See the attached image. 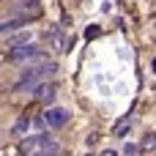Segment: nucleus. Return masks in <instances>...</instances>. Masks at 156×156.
Returning <instances> with one entry per match:
<instances>
[{
    "label": "nucleus",
    "mask_w": 156,
    "mask_h": 156,
    "mask_svg": "<svg viewBox=\"0 0 156 156\" xmlns=\"http://www.w3.org/2000/svg\"><path fill=\"white\" fill-rule=\"evenodd\" d=\"M14 11H16V16H22L25 22H30V19H38V16H41V3H38V0H19V3L14 5Z\"/></svg>",
    "instance_id": "obj_3"
},
{
    "label": "nucleus",
    "mask_w": 156,
    "mask_h": 156,
    "mask_svg": "<svg viewBox=\"0 0 156 156\" xmlns=\"http://www.w3.org/2000/svg\"><path fill=\"white\" fill-rule=\"evenodd\" d=\"M30 129V118L27 115H22V118H16V123H14V129H11V134L14 137H25V132Z\"/></svg>",
    "instance_id": "obj_7"
},
{
    "label": "nucleus",
    "mask_w": 156,
    "mask_h": 156,
    "mask_svg": "<svg viewBox=\"0 0 156 156\" xmlns=\"http://www.w3.org/2000/svg\"><path fill=\"white\" fill-rule=\"evenodd\" d=\"M27 22L22 19V16H14V19H5V22H0V33H8V30H16V27H25Z\"/></svg>",
    "instance_id": "obj_8"
},
{
    "label": "nucleus",
    "mask_w": 156,
    "mask_h": 156,
    "mask_svg": "<svg viewBox=\"0 0 156 156\" xmlns=\"http://www.w3.org/2000/svg\"><path fill=\"white\" fill-rule=\"evenodd\" d=\"M11 44H14V47H19V44H30V33H27V30H25V33H16V36L11 38Z\"/></svg>",
    "instance_id": "obj_10"
},
{
    "label": "nucleus",
    "mask_w": 156,
    "mask_h": 156,
    "mask_svg": "<svg viewBox=\"0 0 156 156\" xmlns=\"http://www.w3.org/2000/svg\"><path fill=\"white\" fill-rule=\"evenodd\" d=\"M8 60L11 63H27V60H33V63H49V58H47V52L41 49V47H36V44H25V47H14L11 52H8Z\"/></svg>",
    "instance_id": "obj_2"
},
{
    "label": "nucleus",
    "mask_w": 156,
    "mask_h": 156,
    "mask_svg": "<svg viewBox=\"0 0 156 156\" xmlns=\"http://www.w3.org/2000/svg\"><path fill=\"white\" fill-rule=\"evenodd\" d=\"M156 148V134H145V140H143V145H140V151H154Z\"/></svg>",
    "instance_id": "obj_9"
},
{
    "label": "nucleus",
    "mask_w": 156,
    "mask_h": 156,
    "mask_svg": "<svg viewBox=\"0 0 156 156\" xmlns=\"http://www.w3.org/2000/svg\"><path fill=\"white\" fill-rule=\"evenodd\" d=\"M55 71H58V66H55V63L25 66V69H22V74H19V80H16V85H14V90H33L36 85H41V82L52 80V77H55Z\"/></svg>",
    "instance_id": "obj_1"
},
{
    "label": "nucleus",
    "mask_w": 156,
    "mask_h": 156,
    "mask_svg": "<svg viewBox=\"0 0 156 156\" xmlns=\"http://www.w3.org/2000/svg\"><path fill=\"white\" fill-rule=\"evenodd\" d=\"M44 121H47L49 129H63L66 121H69V110H63V107H49V110L44 112Z\"/></svg>",
    "instance_id": "obj_4"
},
{
    "label": "nucleus",
    "mask_w": 156,
    "mask_h": 156,
    "mask_svg": "<svg viewBox=\"0 0 156 156\" xmlns=\"http://www.w3.org/2000/svg\"><path fill=\"white\" fill-rule=\"evenodd\" d=\"M132 123H134V118H132V115H126V118H121V121L115 123V129H112V134H115V137H126V134H129V129H132Z\"/></svg>",
    "instance_id": "obj_6"
},
{
    "label": "nucleus",
    "mask_w": 156,
    "mask_h": 156,
    "mask_svg": "<svg viewBox=\"0 0 156 156\" xmlns=\"http://www.w3.org/2000/svg\"><path fill=\"white\" fill-rule=\"evenodd\" d=\"M151 69H154V71H156V58H154V63H151Z\"/></svg>",
    "instance_id": "obj_14"
},
{
    "label": "nucleus",
    "mask_w": 156,
    "mask_h": 156,
    "mask_svg": "<svg viewBox=\"0 0 156 156\" xmlns=\"http://www.w3.org/2000/svg\"><path fill=\"white\" fill-rule=\"evenodd\" d=\"M123 154H126V156H137V154H140V145H132V143H126Z\"/></svg>",
    "instance_id": "obj_11"
},
{
    "label": "nucleus",
    "mask_w": 156,
    "mask_h": 156,
    "mask_svg": "<svg viewBox=\"0 0 156 156\" xmlns=\"http://www.w3.org/2000/svg\"><path fill=\"white\" fill-rule=\"evenodd\" d=\"M101 156H118V154H115V151H107V154H101Z\"/></svg>",
    "instance_id": "obj_13"
},
{
    "label": "nucleus",
    "mask_w": 156,
    "mask_h": 156,
    "mask_svg": "<svg viewBox=\"0 0 156 156\" xmlns=\"http://www.w3.org/2000/svg\"><path fill=\"white\" fill-rule=\"evenodd\" d=\"M33 96H36L38 101L49 104V101H55V96H58V85H55L52 80H49V82H41V85L33 88Z\"/></svg>",
    "instance_id": "obj_5"
},
{
    "label": "nucleus",
    "mask_w": 156,
    "mask_h": 156,
    "mask_svg": "<svg viewBox=\"0 0 156 156\" xmlns=\"http://www.w3.org/2000/svg\"><path fill=\"white\" fill-rule=\"evenodd\" d=\"M96 36H99V27H88L85 30V38H96Z\"/></svg>",
    "instance_id": "obj_12"
}]
</instances>
